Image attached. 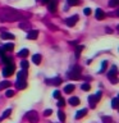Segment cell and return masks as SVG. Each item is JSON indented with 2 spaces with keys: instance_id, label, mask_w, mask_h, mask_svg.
Returning a JSON list of instances; mask_svg holds the SVG:
<instances>
[{
  "instance_id": "10",
  "label": "cell",
  "mask_w": 119,
  "mask_h": 123,
  "mask_svg": "<svg viewBox=\"0 0 119 123\" xmlns=\"http://www.w3.org/2000/svg\"><path fill=\"white\" fill-rule=\"evenodd\" d=\"M15 87L18 90H24L27 87V80H21V78H17V82H15Z\"/></svg>"
},
{
  "instance_id": "9",
  "label": "cell",
  "mask_w": 119,
  "mask_h": 123,
  "mask_svg": "<svg viewBox=\"0 0 119 123\" xmlns=\"http://www.w3.org/2000/svg\"><path fill=\"white\" fill-rule=\"evenodd\" d=\"M48 9L50 10V13H55L56 10V5H58V0H49V3L46 4Z\"/></svg>"
},
{
  "instance_id": "39",
  "label": "cell",
  "mask_w": 119,
  "mask_h": 123,
  "mask_svg": "<svg viewBox=\"0 0 119 123\" xmlns=\"http://www.w3.org/2000/svg\"><path fill=\"white\" fill-rule=\"evenodd\" d=\"M0 55H1V56L4 55V49L3 48H0Z\"/></svg>"
},
{
  "instance_id": "20",
  "label": "cell",
  "mask_w": 119,
  "mask_h": 123,
  "mask_svg": "<svg viewBox=\"0 0 119 123\" xmlns=\"http://www.w3.org/2000/svg\"><path fill=\"white\" fill-rule=\"evenodd\" d=\"M3 49H4V51H13V50H14V45L13 44H5L3 46Z\"/></svg>"
},
{
  "instance_id": "19",
  "label": "cell",
  "mask_w": 119,
  "mask_h": 123,
  "mask_svg": "<svg viewBox=\"0 0 119 123\" xmlns=\"http://www.w3.org/2000/svg\"><path fill=\"white\" fill-rule=\"evenodd\" d=\"M74 85H67V86L64 87V92H67V94H71V92L74 91Z\"/></svg>"
},
{
  "instance_id": "14",
  "label": "cell",
  "mask_w": 119,
  "mask_h": 123,
  "mask_svg": "<svg viewBox=\"0 0 119 123\" xmlns=\"http://www.w3.org/2000/svg\"><path fill=\"white\" fill-rule=\"evenodd\" d=\"M81 103V100L78 98H76V96H73V98L69 99V104H71L72 106H76V105H78V104Z\"/></svg>"
},
{
  "instance_id": "17",
  "label": "cell",
  "mask_w": 119,
  "mask_h": 123,
  "mask_svg": "<svg viewBox=\"0 0 119 123\" xmlns=\"http://www.w3.org/2000/svg\"><path fill=\"white\" fill-rule=\"evenodd\" d=\"M41 59H42V58H41L40 54H35V55L32 56V62H33L35 64H40L41 63Z\"/></svg>"
},
{
  "instance_id": "7",
  "label": "cell",
  "mask_w": 119,
  "mask_h": 123,
  "mask_svg": "<svg viewBox=\"0 0 119 123\" xmlns=\"http://www.w3.org/2000/svg\"><path fill=\"white\" fill-rule=\"evenodd\" d=\"M78 21H79V17L76 14V15H72V17H69V18L65 19V23H67L68 27H73Z\"/></svg>"
},
{
  "instance_id": "4",
  "label": "cell",
  "mask_w": 119,
  "mask_h": 123,
  "mask_svg": "<svg viewBox=\"0 0 119 123\" xmlns=\"http://www.w3.org/2000/svg\"><path fill=\"white\" fill-rule=\"evenodd\" d=\"M100 99H101V91H99L96 95L88 96V101H90L91 108H95V106H96V103H99V100H100Z\"/></svg>"
},
{
  "instance_id": "32",
  "label": "cell",
  "mask_w": 119,
  "mask_h": 123,
  "mask_svg": "<svg viewBox=\"0 0 119 123\" xmlns=\"http://www.w3.org/2000/svg\"><path fill=\"white\" fill-rule=\"evenodd\" d=\"M111 106H113V109H118V98L113 99V101H111Z\"/></svg>"
},
{
  "instance_id": "27",
  "label": "cell",
  "mask_w": 119,
  "mask_h": 123,
  "mask_svg": "<svg viewBox=\"0 0 119 123\" xmlns=\"http://www.w3.org/2000/svg\"><path fill=\"white\" fill-rule=\"evenodd\" d=\"M67 3H68V6H74L79 4V0H67Z\"/></svg>"
},
{
  "instance_id": "22",
  "label": "cell",
  "mask_w": 119,
  "mask_h": 123,
  "mask_svg": "<svg viewBox=\"0 0 119 123\" xmlns=\"http://www.w3.org/2000/svg\"><path fill=\"white\" fill-rule=\"evenodd\" d=\"M10 113H12V109H6L5 111H4V114L1 115V117H0V122L3 121V119H5V118H8L10 115Z\"/></svg>"
},
{
  "instance_id": "31",
  "label": "cell",
  "mask_w": 119,
  "mask_h": 123,
  "mask_svg": "<svg viewBox=\"0 0 119 123\" xmlns=\"http://www.w3.org/2000/svg\"><path fill=\"white\" fill-rule=\"evenodd\" d=\"M81 88H82L83 91H90L91 90V86H90V83H83L82 86H81Z\"/></svg>"
},
{
  "instance_id": "28",
  "label": "cell",
  "mask_w": 119,
  "mask_h": 123,
  "mask_svg": "<svg viewBox=\"0 0 119 123\" xmlns=\"http://www.w3.org/2000/svg\"><path fill=\"white\" fill-rule=\"evenodd\" d=\"M58 117H59L60 122H64V121H65V114H64L63 110H59V111H58Z\"/></svg>"
},
{
  "instance_id": "30",
  "label": "cell",
  "mask_w": 119,
  "mask_h": 123,
  "mask_svg": "<svg viewBox=\"0 0 119 123\" xmlns=\"http://www.w3.org/2000/svg\"><path fill=\"white\" fill-rule=\"evenodd\" d=\"M106 65H107V63L104 60L102 63H101V68H100V72H99V73H104V72H105V71H106Z\"/></svg>"
},
{
  "instance_id": "5",
  "label": "cell",
  "mask_w": 119,
  "mask_h": 123,
  "mask_svg": "<svg viewBox=\"0 0 119 123\" xmlns=\"http://www.w3.org/2000/svg\"><path fill=\"white\" fill-rule=\"evenodd\" d=\"M27 119L30 121V123H38V115L35 110H30L27 113Z\"/></svg>"
},
{
  "instance_id": "8",
  "label": "cell",
  "mask_w": 119,
  "mask_h": 123,
  "mask_svg": "<svg viewBox=\"0 0 119 123\" xmlns=\"http://www.w3.org/2000/svg\"><path fill=\"white\" fill-rule=\"evenodd\" d=\"M46 85H53V86H58V85L61 83V80L59 77H54V78H46L45 80Z\"/></svg>"
},
{
  "instance_id": "41",
  "label": "cell",
  "mask_w": 119,
  "mask_h": 123,
  "mask_svg": "<svg viewBox=\"0 0 119 123\" xmlns=\"http://www.w3.org/2000/svg\"><path fill=\"white\" fill-rule=\"evenodd\" d=\"M42 3H44V4H48V3H49V0H42Z\"/></svg>"
},
{
  "instance_id": "2",
  "label": "cell",
  "mask_w": 119,
  "mask_h": 123,
  "mask_svg": "<svg viewBox=\"0 0 119 123\" xmlns=\"http://www.w3.org/2000/svg\"><path fill=\"white\" fill-rule=\"evenodd\" d=\"M81 71H82V68L81 67H78V65H74V67H73L71 71L68 72V78L69 80H79L81 78Z\"/></svg>"
},
{
  "instance_id": "25",
  "label": "cell",
  "mask_w": 119,
  "mask_h": 123,
  "mask_svg": "<svg viewBox=\"0 0 119 123\" xmlns=\"http://www.w3.org/2000/svg\"><path fill=\"white\" fill-rule=\"evenodd\" d=\"M30 22H27V21H24V22H21L19 23V27L21 28H23V30H27V28H30Z\"/></svg>"
},
{
  "instance_id": "34",
  "label": "cell",
  "mask_w": 119,
  "mask_h": 123,
  "mask_svg": "<svg viewBox=\"0 0 119 123\" xmlns=\"http://www.w3.org/2000/svg\"><path fill=\"white\" fill-rule=\"evenodd\" d=\"M53 96H54L55 99H59V98H60V91H59V90H55V91H54V94H53Z\"/></svg>"
},
{
  "instance_id": "16",
  "label": "cell",
  "mask_w": 119,
  "mask_h": 123,
  "mask_svg": "<svg viewBox=\"0 0 119 123\" xmlns=\"http://www.w3.org/2000/svg\"><path fill=\"white\" fill-rule=\"evenodd\" d=\"M86 114H87V109H82V110L77 111V114H76V118H77V119H81V118H83Z\"/></svg>"
},
{
  "instance_id": "6",
  "label": "cell",
  "mask_w": 119,
  "mask_h": 123,
  "mask_svg": "<svg viewBox=\"0 0 119 123\" xmlns=\"http://www.w3.org/2000/svg\"><path fill=\"white\" fill-rule=\"evenodd\" d=\"M14 73V65L13 64H8L5 68L3 69V76L4 77H10Z\"/></svg>"
},
{
  "instance_id": "18",
  "label": "cell",
  "mask_w": 119,
  "mask_h": 123,
  "mask_svg": "<svg viewBox=\"0 0 119 123\" xmlns=\"http://www.w3.org/2000/svg\"><path fill=\"white\" fill-rule=\"evenodd\" d=\"M28 54H30V50H28V49H22L21 51L18 53V56H19V58H26Z\"/></svg>"
},
{
  "instance_id": "13",
  "label": "cell",
  "mask_w": 119,
  "mask_h": 123,
  "mask_svg": "<svg viewBox=\"0 0 119 123\" xmlns=\"http://www.w3.org/2000/svg\"><path fill=\"white\" fill-rule=\"evenodd\" d=\"M17 78H21V80H27V71L22 69L17 73Z\"/></svg>"
},
{
  "instance_id": "36",
  "label": "cell",
  "mask_w": 119,
  "mask_h": 123,
  "mask_svg": "<svg viewBox=\"0 0 119 123\" xmlns=\"http://www.w3.org/2000/svg\"><path fill=\"white\" fill-rule=\"evenodd\" d=\"M101 119H102V122H105V123H110L111 121H113V119H111L110 117H102Z\"/></svg>"
},
{
  "instance_id": "37",
  "label": "cell",
  "mask_w": 119,
  "mask_h": 123,
  "mask_svg": "<svg viewBox=\"0 0 119 123\" xmlns=\"http://www.w3.org/2000/svg\"><path fill=\"white\" fill-rule=\"evenodd\" d=\"M51 113H53L51 109H46V110L44 111V115H45V117H49V115H51Z\"/></svg>"
},
{
  "instance_id": "35",
  "label": "cell",
  "mask_w": 119,
  "mask_h": 123,
  "mask_svg": "<svg viewBox=\"0 0 119 123\" xmlns=\"http://www.w3.org/2000/svg\"><path fill=\"white\" fill-rule=\"evenodd\" d=\"M58 105H59V106H64V105H65V100H64V99H61V98H59V101H58Z\"/></svg>"
},
{
  "instance_id": "15",
  "label": "cell",
  "mask_w": 119,
  "mask_h": 123,
  "mask_svg": "<svg viewBox=\"0 0 119 123\" xmlns=\"http://www.w3.org/2000/svg\"><path fill=\"white\" fill-rule=\"evenodd\" d=\"M95 15H96V18H97V19H104V18H105V13H104V10L100 9V8L96 10V14Z\"/></svg>"
},
{
  "instance_id": "29",
  "label": "cell",
  "mask_w": 119,
  "mask_h": 123,
  "mask_svg": "<svg viewBox=\"0 0 119 123\" xmlns=\"http://www.w3.org/2000/svg\"><path fill=\"white\" fill-rule=\"evenodd\" d=\"M83 49H84V48H83L82 45H79V46H77V48H76V56H77V58L81 55V51H82Z\"/></svg>"
},
{
  "instance_id": "24",
  "label": "cell",
  "mask_w": 119,
  "mask_h": 123,
  "mask_svg": "<svg viewBox=\"0 0 119 123\" xmlns=\"http://www.w3.org/2000/svg\"><path fill=\"white\" fill-rule=\"evenodd\" d=\"M9 86H10V82H8V81H3V82H0V90L8 88Z\"/></svg>"
},
{
  "instance_id": "12",
  "label": "cell",
  "mask_w": 119,
  "mask_h": 123,
  "mask_svg": "<svg viewBox=\"0 0 119 123\" xmlns=\"http://www.w3.org/2000/svg\"><path fill=\"white\" fill-rule=\"evenodd\" d=\"M1 38L3 40H14L15 36L12 35V33H9V32H3L1 33Z\"/></svg>"
},
{
  "instance_id": "33",
  "label": "cell",
  "mask_w": 119,
  "mask_h": 123,
  "mask_svg": "<svg viewBox=\"0 0 119 123\" xmlns=\"http://www.w3.org/2000/svg\"><path fill=\"white\" fill-rule=\"evenodd\" d=\"M5 95H6V98H12V96H14V91L13 90H6Z\"/></svg>"
},
{
  "instance_id": "40",
  "label": "cell",
  "mask_w": 119,
  "mask_h": 123,
  "mask_svg": "<svg viewBox=\"0 0 119 123\" xmlns=\"http://www.w3.org/2000/svg\"><path fill=\"white\" fill-rule=\"evenodd\" d=\"M106 32H107V33H111L113 31H111V28H106Z\"/></svg>"
},
{
  "instance_id": "26",
  "label": "cell",
  "mask_w": 119,
  "mask_h": 123,
  "mask_svg": "<svg viewBox=\"0 0 119 123\" xmlns=\"http://www.w3.org/2000/svg\"><path fill=\"white\" fill-rule=\"evenodd\" d=\"M21 67H22V69H24V71H27V69H28V67H30L28 62H27L26 59H23V60L21 62Z\"/></svg>"
},
{
  "instance_id": "23",
  "label": "cell",
  "mask_w": 119,
  "mask_h": 123,
  "mask_svg": "<svg viewBox=\"0 0 119 123\" xmlns=\"http://www.w3.org/2000/svg\"><path fill=\"white\" fill-rule=\"evenodd\" d=\"M107 5L110 8H115L119 5V0H109V3H107Z\"/></svg>"
},
{
  "instance_id": "21",
  "label": "cell",
  "mask_w": 119,
  "mask_h": 123,
  "mask_svg": "<svg viewBox=\"0 0 119 123\" xmlns=\"http://www.w3.org/2000/svg\"><path fill=\"white\" fill-rule=\"evenodd\" d=\"M1 62L4 64H12V58H9V56H5V55H3L1 56Z\"/></svg>"
},
{
  "instance_id": "1",
  "label": "cell",
  "mask_w": 119,
  "mask_h": 123,
  "mask_svg": "<svg viewBox=\"0 0 119 123\" xmlns=\"http://www.w3.org/2000/svg\"><path fill=\"white\" fill-rule=\"evenodd\" d=\"M30 17V13H21L13 8H0V21L1 22H15V21H24Z\"/></svg>"
},
{
  "instance_id": "38",
  "label": "cell",
  "mask_w": 119,
  "mask_h": 123,
  "mask_svg": "<svg viewBox=\"0 0 119 123\" xmlns=\"http://www.w3.org/2000/svg\"><path fill=\"white\" fill-rule=\"evenodd\" d=\"M83 13L86 14V15H90L91 14V9H90V8H86V9L83 10Z\"/></svg>"
},
{
  "instance_id": "11",
  "label": "cell",
  "mask_w": 119,
  "mask_h": 123,
  "mask_svg": "<svg viewBox=\"0 0 119 123\" xmlns=\"http://www.w3.org/2000/svg\"><path fill=\"white\" fill-rule=\"evenodd\" d=\"M37 36H38V31H36V30H31L30 32L27 33V38H28V40H36Z\"/></svg>"
},
{
  "instance_id": "3",
  "label": "cell",
  "mask_w": 119,
  "mask_h": 123,
  "mask_svg": "<svg viewBox=\"0 0 119 123\" xmlns=\"http://www.w3.org/2000/svg\"><path fill=\"white\" fill-rule=\"evenodd\" d=\"M117 74H118V68H117V65H113L111 69L109 71V73H107V77H109V80H111L113 83H118Z\"/></svg>"
}]
</instances>
